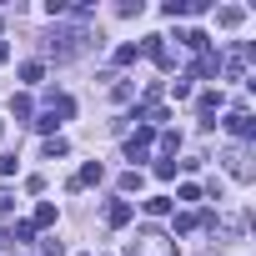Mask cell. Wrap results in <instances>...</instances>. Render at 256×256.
Segmentation results:
<instances>
[{"mask_svg": "<svg viewBox=\"0 0 256 256\" xmlns=\"http://www.w3.org/2000/svg\"><path fill=\"white\" fill-rule=\"evenodd\" d=\"M10 241H16V246H30V241H36V226H30V221H16V226H10Z\"/></svg>", "mask_w": 256, "mask_h": 256, "instance_id": "obj_14", "label": "cell"}, {"mask_svg": "<svg viewBox=\"0 0 256 256\" xmlns=\"http://www.w3.org/2000/svg\"><path fill=\"white\" fill-rule=\"evenodd\" d=\"M196 76H206V80L221 76V56H216V50H201V56H196Z\"/></svg>", "mask_w": 256, "mask_h": 256, "instance_id": "obj_9", "label": "cell"}, {"mask_svg": "<svg viewBox=\"0 0 256 256\" xmlns=\"http://www.w3.org/2000/svg\"><path fill=\"white\" fill-rule=\"evenodd\" d=\"M131 216H136L131 201H110V206H106V226H116V231H120V226H131Z\"/></svg>", "mask_w": 256, "mask_h": 256, "instance_id": "obj_6", "label": "cell"}, {"mask_svg": "<svg viewBox=\"0 0 256 256\" xmlns=\"http://www.w3.org/2000/svg\"><path fill=\"white\" fill-rule=\"evenodd\" d=\"M226 166L236 181H251V166H246V151H226Z\"/></svg>", "mask_w": 256, "mask_h": 256, "instance_id": "obj_11", "label": "cell"}, {"mask_svg": "<svg viewBox=\"0 0 256 256\" xmlns=\"http://www.w3.org/2000/svg\"><path fill=\"white\" fill-rule=\"evenodd\" d=\"M120 191H126V196L141 191V171H126V176H120Z\"/></svg>", "mask_w": 256, "mask_h": 256, "instance_id": "obj_22", "label": "cell"}, {"mask_svg": "<svg viewBox=\"0 0 256 256\" xmlns=\"http://www.w3.org/2000/svg\"><path fill=\"white\" fill-rule=\"evenodd\" d=\"M171 96H176V100H186V96H191V76H181V80L171 86Z\"/></svg>", "mask_w": 256, "mask_h": 256, "instance_id": "obj_26", "label": "cell"}, {"mask_svg": "<svg viewBox=\"0 0 256 256\" xmlns=\"http://www.w3.org/2000/svg\"><path fill=\"white\" fill-rule=\"evenodd\" d=\"M30 226H36V231H40V226H56V206H50V201H40V206H36V216H30Z\"/></svg>", "mask_w": 256, "mask_h": 256, "instance_id": "obj_13", "label": "cell"}, {"mask_svg": "<svg viewBox=\"0 0 256 256\" xmlns=\"http://www.w3.org/2000/svg\"><path fill=\"white\" fill-rule=\"evenodd\" d=\"M216 110H226V90H221V86L201 90V100H196V116H201V126H206V131L216 126Z\"/></svg>", "mask_w": 256, "mask_h": 256, "instance_id": "obj_2", "label": "cell"}, {"mask_svg": "<svg viewBox=\"0 0 256 256\" xmlns=\"http://www.w3.org/2000/svg\"><path fill=\"white\" fill-rule=\"evenodd\" d=\"M46 110H50L56 120H70V116H76V100H70V96H56V90H50V100H46Z\"/></svg>", "mask_w": 256, "mask_h": 256, "instance_id": "obj_8", "label": "cell"}, {"mask_svg": "<svg viewBox=\"0 0 256 256\" xmlns=\"http://www.w3.org/2000/svg\"><path fill=\"white\" fill-rule=\"evenodd\" d=\"M196 226H201V216H196V211H181V216H176V236H191Z\"/></svg>", "mask_w": 256, "mask_h": 256, "instance_id": "obj_16", "label": "cell"}, {"mask_svg": "<svg viewBox=\"0 0 256 256\" xmlns=\"http://www.w3.org/2000/svg\"><path fill=\"white\" fill-rule=\"evenodd\" d=\"M66 151H70V141H66V136H50V141L40 146V156H46V161H56V156H66Z\"/></svg>", "mask_w": 256, "mask_h": 256, "instance_id": "obj_12", "label": "cell"}, {"mask_svg": "<svg viewBox=\"0 0 256 256\" xmlns=\"http://www.w3.org/2000/svg\"><path fill=\"white\" fill-rule=\"evenodd\" d=\"M141 56H151L161 70H171V66H176V56L166 50V36H146V40H141Z\"/></svg>", "mask_w": 256, "mask_h": 256, "instance_id": "obj_4", "label": "cell"}, {"mask_svg": "<svg viewBox=\"0 0 256 256\" xmlns=\"http://www.w3.org/2000/svg\"><path fill=\"white\" fill-rule=\"evenodd\" d=\"M176 196H181V201H201V186H196V181H186V186H181Z\"/></svg>", "mask_w": 256, "mask_h": 256, "instance_id": "obj_27", "label": "cell"}, {"mask_svg": "<svg viewBox=\"0 0 256 256\" xmlns=\"http://www.w3.org/2000/svg\"><path fill=\"white\" fill-rule=\"evenodd\" d=\"M100 176H106V166H100V161H86V166L70 176V191H80V186H96Z\"/></svg>", "mask_w": 256, "mask_h": 256, "instance_id": "obj_7", "label": "cell"}, {"mask_svg": "<svg viewBox=\"0 0 256 256\" xmlns=\"http://www.w3.org/2000/svg\"><path fill=\"white\" fill-rule=\"evenodd\" d=\"M166 211H171V196H151L146 201V216H166Z\"/></svg>", "mask_w": 256, "mask_h": 256, "instance_id": "obj_19", "label": "cell"}, {"mask_svg": "<svg viewBox=\"0 0 256 256\" xmlns=\"http://www.w3.org/2000/svg\"><path fill=\"white\" fill-rule=\"evenodd\" d=\"M30 126H36V131H40V136H46V141H50V136H56V126H60V120H56V116H50V110H40V116H36V120H30Z\"/></svg>", "mask_w": 256, "mask_h": 256, "instance_id": "obj_15", "label": "cell"}, {"mask_svg": "<svg viewBox=\"0 0 256 256\" xmlns=\"http://www.w3.org/2000/svg\"><path fill=\"white\" fill-rule=\"evenodd\" d=\"M136 56H141V46H116L110 60H116V66H136Z\"/></svg>", "mask_w": 256, "mask_h": 256, "instance_id": "obj_17", "label": "cell"}, {"mask_svg": "<svg viewBox=\"0 0 256 256\" xmlns=\"http://www.w3.org/2000/svg\"><path fill=\"white\" fill-rule=\"evenodd\" d=\"M226 136H236V141H251L256 136V120H251V110H226Z\"/></svg>", "mask_w": 256, "mask_h": 256, "instance_id": "obj_3", "label": "cell"}, {"mask_svg": "<svg viewBox=\"0 0 256 256\" xmlns=\"http://www.w3.org/2000/svg\"><path fill=\"white\" fill-rule=\"evenodd\" d=\"M116 16H126V20H131V16H141V0H120V6H116Z\"/></svg>", "mask_w": 256, "mask_h": 256, "instance_id": "obj_24", "label": "cell"}, {"mask_svg": "<svg viewBox=\"0 0 256 256\" xmlns=\"http://www.w3.org/2000/svg\"><path fill=\"white\" fill-rule=\"evenodd\" d=\"M6 60H10V46H6V40H0V66H6Z\"/></svg>", "mask_w": 256, "mask_h": 256, "instance_id": "obj_29", "label": "cell"}, {"mask_svg": "<svg viewBox=\"0 0 256 256\" xmlns=\"http://www.w3.org/2000/svg\"><path fill=\"white\" fill-rule=\"evenodd\" d=\"M86 40H90V30H76V26H70V30H50V40H46V46H50V56H56V60H70V56H80V50H86Z\"/></svg>", "mask_w": 256, "mask_h": 256, "instance_id": "obj_1", "label": "cell"}, {"mask_svg": "<svg viewBox=\"0 0 256 256\" xmlns=\"http://www.w3.org/2000/svg\"><path fill=\"white\" fill-rule=\"evenodd\" d=\"M110 100H116V106L131 100V80H116V86H110Z\"/></svg>", "mask_w": 256, "mask_h": 256, "instance_id": "obj_20", "label": "cell"}, {"mask_svg": "<svg viewBox=\"0 0 256 256\" xmlns=\"http://www.w3.org/2000/svg\"><path fill=\"white\" fill-rule=\"evenodd\" d=\"M40 76H46V66H40V60H26V66H20V80H26V86H36Z\"/></svg>", "mask_w": 256, "mask_h": 256, "instance_id": "obj_18", "label": "cell"}, {"mask_svg": "<svg viewBox=\"0 0 256 256\" xmlns=\"http://www.w3.org/2000/svg\"><path fill=\"white\" fill-rule=\"evenodd\" d=\"M0 136H6V120H0Z\"/></svg>", "mask_w": 256, "mask_h": 256, "instance_id": "obj_30", "label": "cell"}, {"mask_svg": "<svg viewBox=\"0 0 256 256\" xmlns=\"http://www.w3.org/2000/svg\"><path fill=\"white\" fill-rule=\"evenodd\" d=\"M151 126H136V136H126V156H131V161H146V151H151Z\"/></svg>", "mask_w": 256, "mask_h": 256, "instance_id": "obj_5", "label": "cell"}, {"mask_svg": "<svg viewBox=\"0 0 256 256\" xmlns=\"http://www.w3.org/2000/svg\"><path fill=\"white\" fill-rule=\"evenodd\" d=\"M241 20H246V10H241V6H221V10H216V26H226V30H236Z\"/></svg>", "mask_w": 256, "mask_h": 256, "instance_id": "obj_10", "label": "cell"}, {"mask_svg": "<svg viewBox=\"0 0 256 256\" xmlns=\"http://www.w3.org/2000/svg\"><path fill=\"white\" fill-rule=\"evenodd\" d=\"M161 151H166V156H176V151H181V136H176V131H166V136H161Z\"/></svg>", "mask_w": 256, "mask_h": 256, "instance_id": "obj_23", "label": "cell"}, {"mask_svg": "<svg viewBox=\"0 0 256 256\" xmlns=\"http://www.w3.org/2000/svg\"><path fill=\"white\" fill-rule=\"evenodd\" d=\"M0 176H16V156H0Z\"/></svg>", "mask_w": 256, "mask_h": 256, "instance_id": "obj_28", "label": "cell"}, {"mask_svg": "<svg viewBox=\"0 0 256 256\" xmlns=\"http://www.w3.org/2000/svg\"><path fill=\"white\" fill-rule=\"evenodd\" d=\"M10 116L26 120V116H30V96H16V100H10Z\"/></svg>", "mask_w": 256, "mask_h": 256, "instance_id": "obj_21", "label": "cell"}, {"mask_svg": "<svg viewBox=\"0 0 256 256\" xmlns=\"http://www.w3.org/2000/svg\"><path fill=\"white\" fill-rule=\"evenodd\" d=\"M161 10H166L171 20H181V16H186V0H166V6H161Z\"/></svg>", "mask_w": 256, "mask_h": 256, "instance_id": "obj_25", "label": "cell"}]
</instances>
